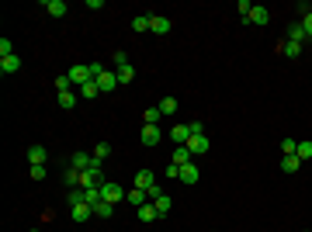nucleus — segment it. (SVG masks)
I'll use <instances>...</instances> for the list:
<instances>
[{
  "instance_id": "obj_6",
  "label": "nucleus",
  "mask_w": 312,
  "mask_h": 232,
  "mask_svg": "<svg viewBox=\"0 0 312 232\" xmlns=\"http://www.w3.org/2000/svg\"><path fill=\"white\" fill-rule=\"evenodd\" d=\"M149 31H153V35H170V18L153 14V18H149Z\"/></svg>"
},
{
  "instance_id": "obj_22",
  "label": "nucleus",
  "mask_w": 312,
  "mask_h": 232,
  "mask_svg": "<svg viewBox=\"0 0 312 232\" xmlns=\"http://www.w3.org/2000/svg\"><path fill=\"white\" fill-rule=\"evenodd\" d=\"M156 108L163 111V118H167V115H174V111H177V97H163V101H160Z\"/></svg>"
},
{
  "instance_id": "obj_1",
  "label": "nucleus",
  "mask_w": 312,
  "mask_h": 232,
  "mask_svg": "<svg viewBox=\"0 0 312 232\" xmlns=\"http://www.w3.org/2000/svg\"><path fill=\"white\" fill-rule=\"evenodd\" d=\"M101 197H104L108 205H118V201L125 197V191H121V184H115V180H104V184H101Z\"/></svg>"
},
{
  "instance_id": "obj_24",
  "label": "nucleus",
  "mask_w": 312,
  "mask_h": 232,
  "mask_svg": "<svg viewBox=\"0 0 312 232\" xmlns=\"http://www.w3.org/2000/svg\"><path fill=\"white\" fill-rule=\"evenodd\" d=\"M111 212H115V205H108V201H98V205H94V215H98V218H111Z\"/></svg>"
},
{
  "instance_id": "obj_4",
  "label": "nucleus",
  "mask_w": 312,
  "mask_h": 232,
  "mask_svg": "<svg viewBox=\"0 0 312 232\" xmlns=\"http://www.w3.org/2000/svg\"><path fill=\"white\" fill-rule=\"evenodd\" d=\"M188 149H191V156L208 153V136H205V132H195V136L188 139Z\"/></svg>"
},
{
  "instance_id": "obj_5",
  "label": "nucleus",
  "mask_w": 312,
  "mask_h": 232,
  "mask_svg": "<svg viewBox=\"0 0 312 232\" xmlns=\"http://www.w3.org/2000/svg\"><path fill=\"white\" fill-rule=\"evenodd\" d=\"M136 187L149 194L156 187V174H153V170H139V174H136Z\"/></svg>"
},
{
  "instance_id": "obj_19",
  "label": "nucleus",
  "mask_w": 312,
  "mask_h": 232,
  "mask_svg": "<svg viewBox=\"0 0 312 232\" xmlns=\"http://www.w3.org/2000/svg\"><path fill=\"white\" fill-rule=\"evenodd\" d=\"M73 104H77V94H73V90H63V94H59V108H63V111H73Z\"/></svg>"
},
{
  "instance_id": "obj_31",
  "label": "nucleus",
  "mask_w": 312,
  "mask_h": 232,
  "mask_svg": "<svg viewBox=\"0 0 312 232\" xmlns=\"http://www.w3.org/2000/svg\"><path fill=\"white\" fill-rule=\"evenodd\" d=\"M160 118H163V111H160V108H146V115H142V121H146V125H156Z\"/></svg>"
},
{
  "instance_id": "obj_23",
  "label": "nucleus",
  "mask_w": 312,
  "mask_h": 232,
  "mask_svg": "<svg viewBox=\"0 0 312 232\" xmlns=\"http://www.w3.org/2000/svg\"><path fill=\"white\" fill-rule=\"evenodd\" d=\"M281 167H285V174H298L302 159H298V156H285V159H281Z\"/></svg>"
},
{
  "instance_id": "obj_29",
  "label": "nucleus",
  "mask_w": 312,
  "mask_h": 232,
  "mask_svg": "<svg viewBox=\"0 0 312 232\" xmlns=\"http://www.w3.org/2000/svg\"><path fill=\"white\" fill-rule=\"evenodd\" d=\"M63 180L70 184V191H73V187H80V170H73V167H70V170L63 174Z\"/></svg>"
},
{
  "instance_id": "obj_21",
  "label": "nucleus",
  "mask_w": 312,
  "mask_h": 232,
  "mask_svg": "<svg viewBox=\"0 0 312 232\" xmlns=\"http://www.w3.org/2000/svg\"><path fill=\"white\" fill-rule=\"evenodd\" d=\"M288 42H298V45L305 42V28H302V21H298V24H292V28H288Z\"/></svg>"
},
{
  "instance_id": "obj_16",
  "label": "nucleus",
  "mask_w": 312,
  "mask_h": 232,
  "mask_svg": "<svg viewBox=\"0 0 312 232\" xmlns=\"http://www.w3.org/2000/svg\"><path fill=\"white\" fill-rule=\"evenodd\" d=\"M170 163H174V167H184V163H191V149H188V146H177V149H174V159H170Z\"/></svg>"
},
{
  "instance_id": "obj_18",
  "label": "nucleus",
  "mask_w": 312,
  "mask_h": 232,
  "mask_svg": "<svg viewBox=\"0 0 312 232\" xmlns=\"http://www.w3.org/2000/svg\"><path fill=\"white\" fill-rule=\"evenodd\" d=\"M77 94H80V97H87V101H94V97H98V94H101V87H98V80H90V83H83V87H80Z\"/></svg>"
},
{
  "instance_id": "obj_10",
  "label": "nucleus",
  "mask_w": 312,
  "mask_h": 232,
  "mask_svg": "<svg viewBox=\"0 0 312 232\" xmlns=\"http://www.w3.org/2000/svg\"><path fill=\"white\" fill-rule=\"evenodd\" d=\"M98 87H101V94H111V90L118 87V73H108V70H104V73L98 77Z\"/></svg>"
},
{
  "instance_id": "obj_30",
  "label": "nucleus",
  "mask_w": 312,
  "mask_h": 232,
  "mask_svg": "<svg viewBox=\"0 0 312 232\" xmlns=\"http://www.w3.org/2000/svg\"><path fill=\"white\" fill-rule=\"evenodd\" d=\"M295 156L305 163V159H312V142H298V149H295Z\"/></svg>"
},
{
  "instance_id": "obj_39",
  "label": "nucleus",
  "mask_w": 312,
  "mask_h": 232,
  "mask_svg": "<svg viewBox=\"0 0 312 232\" xmlns=\"http://www.w3.org/2000/svg\"><path fill=\"white\" fill-rule=\"evenodd\" d=\"M32 232H39V229H32Z\"/></svg>"
},
{
  "instance_id": "obj_27",
  "label": "nucleus",
  "mask_w": 312,
  "mask_h": 232,
  "mask_svg": "<svg viewBox=\"0 0 312 232\" xmlns=\"http://www.w3.org/2000/svg\"><path fill=\"white\" fill-rule=\"evenodd\" d=\"M302 11H305V18H302V28H305V39H312V7H309V4H302Z\"/></svg>"
},
{
  "instance_id": "obj_32",
  "label": "nucleus",
  "mask_w": 312,
  "mask_h": 232,
  "mask_svg": "<svg viewBox=\"0 0 312 232\" xmlns=\"http://www.w3.org/2000/svg\"><path fill=\"white\" fill-rule=\"evenodd\" d=\"M132 28H136L139 35H146V31H149V18H146V14H139V18L132 21Z\"/></svg>"
},
{
  "instance_id": "obj_11",
  "label": "nucleus",
  "mask_w": 312,
  "mask_h": 232,
  "mask_svg": "<svg viewBox=\"0 0 312 232\" xmlns=\"http://www.w3.org/2000/svg\"><path fill=\"white\" fill-rule=\"evenodd\" d=\"M18 70H21V59L18 56H4V59H0V73H4V77H14Z\"/></svg>"
},
{
  "instance_id": "obj_8",
  "label": "nucleus",
  "mask_w": 312,
  "mask_h": 232,
  "mask_svg": "<svg viewBox=\"0 0 312 232\" xmlns=\"http://www.w3.org/2000/svg\"><path fill=\"white\" fill-rule=\"evenodd\" d=\"M267 21H271V11H267V7H254V11H250V18H246V24H257V28H264Z\"/></svg>"
},
{
  "instance_id": "obj_3",
  "label": "nucleus",
  "mask_w": 312,
  "mask_h": 232,
  "mask_svg": "<svg viewBox=\"0 0 312 232\" xmlns=\"http://www.w3.org/2000/svg\"><path fill=\"white\" fill-rule=\"evenodd\" d=\"M70 80H73V87H83V83H90L94 73H90V66H70Z\"/></svg>"
},
{
  "instance_id": "obj_17",
  "label": "nucleus",
  "mask_w": 312,
  "mask_h": 232,
  "mask_svg": "<svg viewBox=\"0 0 312 232\" xmlns=\"http://www.w3.org/2000/svg\"><path fill=\"white\" fill-rule=\"evenodd\" d=\"M136 212H139V218H142V222H156V218H160V212H156V205H139Z\"/></svg>"
},
{
  "instance_id": "obj_9",
  "label": "nucleus",
  "mask_w": 312,
  "mask_h": 232,
  "mask_svg": "<svg viewBox=\"0 0 312 232\" xmlns=\"http://www.w3.org/2000/svg\"><path fill=\"white\" fill-rule=\"evenodd\" d=\"M70 215H73V222H87L94 215V205H87V201L83 205H70Z\"/></svg>"
},
{
  "instance_id": "obj_33",
  "label": "nucleus",
  "mask_w": 312,
  "mask_h": 232,
  "mask_svg": "<svg viewBox=\"0 0 312 232\" xmlns=\"http://www.w3.org/2000/svg\"><path fill=\"white\" fill-rule=\"evenodd\" d=\"M56 90H59V94H63V90H73V80H70V73L56 77Z\"/></svg>"
},
{
  "instance_id": "obj_35",
  "label": "nucleus",
  "mask_w": 312,
  "mask_h": 232,
  "mask_svg": "<svg viewBox=\"0 0 312 232\" xmlns=\"http://www.w3.org/2000/svg\"><path fill=\"white\" fill-rule=\"evenodd\" d=\"M4 56H14V42L11 39H0V59Z\"/></svg>"
},
{
  "instance_id": "obj_36",
  "label": "nucleus",
  "mask_w": 312,
  "mask_h": 232,
  "mask_svg": "<svg viewBox=\"0 0 312 232\" xmlns=\"http://www.w3.org/2000/svg\"><path fill=\"white\" fill-rule=\"evenodd\" d=\"M108 153H111V142H98V146H94V156H98V159H104Z\"/></svg>"
},
{
  "instance_id": "obj_26",
  "label": "nucleus",
  "mask_w": 312,
  "mask_h": 232,
  "mask_svg": "<svg viewBox=\"0 0 312 232\" xmlns=\"http://www.w3.org/2000/svg\"><path fill=\"white\" fill-rule=\"evenodd\" d=\"M125 197H129V201H132V205H146V191H139V187H132V191H125Z\"/></svg>"
},
{
  "instance_id": "obj_2",
  "label": "nucleus",
  "mask_w": 312,
  "mask_h": 232,
  "mask_svg": "<svg viewBox=\"0 0 312 232\" xmlns=\"http://www.w3.org/2000/svg\"><path fill=\"white\" fill-rule=\"evenodd\" d=\"M139 139H142V146H160V139H163V132H160V125H142V132H139Z\"/></svg>"
},
{
  "instance_id": "obj_20",
  "label": "nucleus",
  "mask_w": 312,
  "mask_h": 232,
  "mask_svg": "<svg viewBox=\"0 0 312 232\" xmlns=\"http://www.w3.org/2000/svg\"><path fill=\"white\" fill-rule=\"evenodd\" d=\"M281 52H285L288 59H298L302 56V45H298V42H281Z\"/></svg>"
},
{
  "instance_id": "obj_37",
  "label": "nucleus",
  "mask_w": 312,
  "mask_h": 232,
  "mask_svg": "<svg viewBox=\"0 0 312 232\" xmlns=\"http://www.w3.org/2000/svg\"><path fill=\"white\" fill-rule=\"evenodd\" d=\"M281 149H285V156H295V149H298V142H295V139H285V142H281Z\"/></svg>"
},
{
  "instance_id": "obj_38",
  "label": "nucleus",
  "mask_w": 312,
  "mask_h": 232,
  "mask_svg": "<svg viewBox=\"0 0 312 232\" xmlns=\"http://www.w3.org/2000/svg\"><path fill=\"white\" fill-rule=\"evenodd\" d=\"M115 62H118V66H129V56H125V52L118 49V52H115Z\"/></svg>"
},
{
  "instance_id": "obj_14",
  "label": "nucleus",
  "mask_w": 312,
  "mask_h": 232,
  "mask_svg": "<svg viewBox=\"0 0 312 232\" xmlns=\"http://www.w3.org/2000/svg\"><path fill=\"white\" fill-rule=\"evenodd\" d=\"M42 7H45V11H49V14H52V18H63V14H66V11H70V7H66V0H45V4H42Z\"/></svg>"
},
{
  "instance_id": "obj_34",
  "label": "nucleus",
  "mask_w": 312,
  "mask_h": 232,
  "mask_svg": "<svg viewBox=\"0 0 312 232\" xmlns=\"http://www.w3.org/2000/svg\"><path fill=\"white\" fill-rule=\"evenodd\" d=\"M236 11H239V18L246 21V18H250V11H254V4H250V0H239V4H236Z\"/></svg>"
},
{
  "instance_id": "obj_7",
  "label": "nucleus",
  "mask_w": 312,
  "mask_h": 232,
  "mask_svg": "<svg viewBox=\"0 0 312 232\" xmlns=\"http://www.w3.org/2000/svg\"><path fill=\"white\" fill-rule=\"evenodd\" d=\"M188 139H191V125H174V128H170V142L188 146Z\"/></svg>"
},
{
  "instance_id": "obj_15",
  "label": "nucleus",
  "mask_w": 312,
  "mask_h": 232,
  "mask_svg": "<svg viewBox=\"0 0 312 232\" xmlns=\"http://www.w3.org/2000/svg\"><path fill=\"white\" fill-rule=\"evenodd\" d=\"M177 180H184V184H198V167H195V163H184Z\"/></svg>"
},
{
  "instance_id": "obj_28",
  "label": "nucleus",
  "mask_w": 312,
  "mask_h": 232,
  "mask_svg": "<svg viewBox=\"0 0 312 232\" xmlns=\"http://www.w3.org/2000/svg\"><path fill=\"white\" fill-rule=\"evenodd\" d=\"M136 80V70L132 66H118V83H132Z\"/></svg>"
},
{
  "instance_id": "obj_13",
  "label": "nucleus",
  "mask_w": 312,
  "mask_h": 232,
  "mask_svg": "<svg viewBox=\"0 0 312 232\" xmlns=\"http://www.w3.org/2000/svg\"><path fill=\"white\" fill-rule=\"evenodd\" d=\"M45 159H49L45 146H32V149H28V163H32V167H45Z\"/></svg>"
},
{
  "instance_id": "obj_12",
  "label": "nucleus",
  "mask_w": 312,
  "mask_h": 232,
  "mask_svg": "<svg viewBox=\"0 0 312 232\" xmlns=\"http://www.w3.org/2000/svg\"><path fill=\"white\" fill-rule=\"evenodd\" d=\"M90 159H94V153H73V156H70V167H73V170H80V174H83V170L90 167Z\"/></svg>"
},
{
  "instance_id": "obj_25",
  "label": "nucleus",
  "mask_w": 312,
  "mask_h": 232,
  "mask_svg": "<svg viewBox=\"0 0 312 232\" xmlns=\"http://www.w3.org/2000/svg\"><path fill=\"white\" fill-rule=\"evenodd\" d=\"M153 205H156V212H160V215H167V212H170V208H174V201H170L167 194H160V197H156Z\"/></svg>"
}]
</instances>
